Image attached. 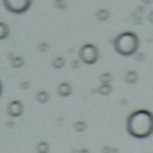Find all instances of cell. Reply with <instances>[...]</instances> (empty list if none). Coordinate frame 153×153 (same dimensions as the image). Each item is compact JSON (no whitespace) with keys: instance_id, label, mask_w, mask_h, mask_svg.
Listing matches in <instances>:
<instances>
[{"instance_id":"20","label":"cell","mask_w":153,"mask_h":153,"mask_svg":"<svg viewBox=\"0 0 153 153\" xmlns=\"http://www.w3.org/2000/svg\"><path fill=\"white\" fill-rule=\"evenodd\" d=\"M79 64H81V61L76 59V61H73V63H71V68H73V69H77V68H79Z\"/></svg>"},{"instance_id":"15","label":"cell","mask_w":153,"mask_h":153,"mask_svg":"<svg viewBox=\"0 0 153 153\" xmlns=\"http://www.w3.org/2000/svg\"><path fill=\"white\" fill-rule=\"evenodd\" d=\"M35 150H36V153H48L50 152V143L48 142H40Z\"/></svg>"},{"instance_id":"23","label":"cell","mask_w":153,"mask_h":153,"mask_svg":"<svg viewBox=\"0 0 153 153\" xmlns=\"http://www.w3.org/2000/svg\"><path fill=\"white\" fill-rule=\"evenodd\" d=\"M76 153H91V150H87V148H81V150H77Z\"/></svg>"},{"instance_id":"19","label":"cell","mask_w":153,"mask_h":153,"mask_svg":"<svg viewBox=\"0 0 153 153\" xmlns=\"http://www.w3.org/2000/svg\"><path fill=\"white\" fill-rule=\"evenodd\" d=\"M104 153H120V152L117 148H107L105 146V148H104Z\"/></svg>"},{"instance_id":"4","label":"cell","mask_w":153,"mask_h":153,"mask_svg":"<svg viewBox=\"0 0 153 153\" xmlns=\"http://www.w3.org/2000/svg\"><path fill=\"white\" fill-rule=\"evenodd\" d=\"M2 4H4L7 12L15 15H22V13H27L31 8L33 0H2Z\"/></svg>"},{"instance_id":"16","label":"cell","mask_w":153,"mask_h":153,"mask_svg":"<svg viewBox=\"0 0 153 153\" xmlns=\"http://www.w3.org/2000/svg\"><path fill=\"white\" fill-rule=\"evenodd\" d=\"M74 130H76V132H86V130H87V123L84 122V120H77V122L74 123Z\"/></svg>"},{"instance_id":"7","label":"cell","mask_w":153,"mask_h":153,"mask_svg":"<svg viewBox=\"0 0 153 153\" xmlns=\"http://www.w3.org/2000/svg\"><path fill=\"white\" fill-rule=\"evenodd\" d=\"M112 91H114L112 84H99V87L96 89V92L99 94V96H102V97H107V96L112 94Z\"/></svg>"},{"instance_id":"27","label":"cell","mask_w":153,"mask_h":153,"mask_svg":"<svg viewBox=\"0 0 153 153\" xmlns=\"http://www.w3.org/2000/svg\"><path fill=\"white\" fill-rule=\"evenodd\" d=\"M2 92H4V86H2V81H0V97H2Z\"/></svg>"},{"instance_id":"17","label":"cell","mask_w":153,"mask_h":153,"mask_svg":"<svg viewBox=\"0 0 153 153\" xmlns=\"http://www.w3.org/2000/svg\"><path fill=\"white\" fill-rule=\"evenodd\" d=\"M53 5H54V8H58V10H68V2L66 0H54Z\"/></svg>"},{"instance_id":"1","label":"cell","mask_w":153,"mask_h":153,"mask_svg":"<svg viewBox=\"0 0 153 153\" xmlns=\"http://www.w3.org/2000/svg\"><path fill=\"white\" fill-rule=\"evenodd\" d=\"M125 128L130 137L138 140H145L153 135V112L146 109L133 110L127 117Z\"/></svg>"},{"instance_id":"25","label":"cell","mask_w":153,"mask_h":153,"mask_svg":"<svg viewBox=\"0 0 153 153\" xmlns=\"http://www.w3.org/2000/svg\"><path fill=\"white\" fill-rule=\"evenodd\" d=\"M148 22H150V23H153V10L148 13Z\"/></svg>"},{"instance_id":"12","label":"cell","mask_w":153,"mask_h":153,"mask_svg":"<svg viewBox=\"0 0 153 153\" xmlns=\"http://www.w3.org/2000/svg\"><path fill=\"white\" fill-rule=\"evenodd\" d=\"M8 35H10V28L5 22H0V41L2 40H7Z\"/></svg>"},{"instance_id":"6","label":"cell","mask_w":153,"mask_h":153,"mask_svg":"<svg viewBox=\"0 0 153 153\" xmlns=\"http://www.w3.org/2000/svg\"><path fill=\"white\" fill-rule=\"evenodd\" d=\"M56 92H58V96H59V97H69L71 94H73V84H69V82L58 84Z\"/></svg>"},{"instance_id":"14","label":"cell","mask_w":153,"mask_h":153,"mask_svg":"<svg viewBox=\"0 0 153 153\" xmlns=\"http://www.w3.org/2000/svg\"><path fill=\"white\" fill-rule=\"evenodd\" d=\"M99 84H112V74L110 73H102L99 76Z\"/></svg>"},{"instance_id":"3","label":"cell","mask_w":153,"mask_h":153,"mask_svg":"<svg viewBox=\"0 0 153 153\" xmlns=\"http://www.w3.org/2000/svg\"><path fill=\"white\" fill-rule=\"evenodd\" d=\"M99 56H100L99 48L92 43H86L79 48V58L77 59L82 64H89L91 66V64H96L99 61Z\"/></svg>"},{"instance_id":"2","label":"cell","mask_w":153,"mask_h":153,"mask_svg":"<svg viewBox=\"0 0 153 153\" xmlns=\"http://www.w3.org/2000/svg\"><path fill=\"white\" fill-rule=\"evenodd\" d=\"M114 51L120 56H135L140 48V38L133 31H122L112 41Z\"/></svg>"},{"instance_id":"26","label":"cell","mask_w":153,"mask_h":153,"mask_svg":"<svg viewBox=\"0 0 153 153\" xmlns=\"http://www.w3.org/2000/svg\"><path fill=\"white\" fill-rule=\"evenodd\" d=\"M142 22H143V20H142V17H135V23H137V25H140Z\"/></svg>"},{"instance_id":"24","label":"cell","mask_w":153,"mask_h":153,"mask_svg":"<svg viewBox=\"0 0 153 153\" xmlns=\"http://www.w3.org/2000/svg\"><path fill=\"white\" fill-rule=\"evenodd\" d=\"M135 56H137V58H135V59H138V61H143V58H145V56H143V54H142V53H140V54H138V53H137V54H135Z\"/></svg>"},{"instance_id":"18","label":"cell","mask_w":153,"mask_h":153,"mask_svg":"<svg viewBox=\"0 0 153 153\" xmlns=\"http://www.w3.org/2000/svg\"><path fill=\"white\" fill-rule=\"evenodd\" d=\"M38 50H40L41 53H45V51H48V50H50V45H48V43H40Z\"/></svg>"},{"instance_id":"13","label":"cell","mask_w":153,"mask_h":153,"mask_svg":"<svg viewBox=\"0 0 153 153\" xmlns=\"http://www.w3.org/2000/svg\"><path fill=\"white\" fill-rule=\"evenodd\" d=\"M48 100H50V92H46V91H40V92L36 94V102L38 104H46Z\"/></svg>"},{"instance_id":"11","label":"cell","mask_w":153,"mask_h":153,"mask_svg":"<svg viewBox=\"0 0 153 153\" xmlns=\"http://www.w3.org/2000/svg\"><path fill=\"white\" fill-rule=\"evenodd\" d=\"M51 66H53L54 69H63V68L66 66V58H63V56H56L53 61H51Z\"/></svg>"},{"instance_id":"5","label":"cell","mask_w":153,"mask_h":153,"mask_svg":"<svg viewBox=\"0 0 153 153\" xmlns=\"http://www.w3.org/2000/svg\"><path fill=\"white\" fill-rule=\"evenodd\" d=\"M23 102H22L20 99H15V100H10L7 105V114L8 117H12V119H18L20 115H23Z\"/></svg>"},{"instance_id":"8","label":"cell","mask_w":153,"mask_h":153,"mask_svg":"<svg viewBox=\"0 0 153 153\" xmlns=\"http://www.w3.org/2000/svg\"><path fill=\"white\" fill-rule=\"evenodd\" d=\"M123 79H125L127 84H137V82H138V73L130 69V71H127V73H125Z\"/></svg>"},{"instance_id":"22","label":"cell","mask_w":153,"mask_h":153,"mask_svg":"<svg viewBox=\"0 0 153 153\" xmlns=\"http://www.w3.org/2000/svg\"><path fill=\"white\" fill-rule=\"evenodd\" d=\"M28 87H30V82L23 81V82H22V89H28Z\"/></svg>"},{"instance_id":"10","label":"cell","mask_w":153,"mask_h":153,"mask_svg":"<svg viewBox=\"0 0 153 153\" xmlns=\"http://www.w3.org/2000/svg\"><path fill=\"white\" fill-rule=\"evenodd\" d=\"M10 64H12V68H23L25 66V58L10 54Z\"/></svg>"},{"instance_id":"21","label":"cell","mask_w":153,"mask_h":153,"mask_svg":"<svg viewBox=\"0 0 153 153\" xmlns=\"http://www.w3.org/2000/svg\"><path fill=\"white\" fill-rule=\"evenodd\" d=\"M153 4V0H142V5L145 7V5H152Z\"/></svg>"},{"instance_id":"9","label":"cell","mask_w":153,"mask_h":153,"mask_svg":"<svg viewBox=\"0 0 153 153\" xmlns=\"http://www.w3.org/2000/svg\"><path fill=\"white\" fill-rule=\"evenodd\" d=\"M96 18L99 22H107L110 18V10L109 8H99V10L96 12Z\"/></svg>"}]
</instances>
